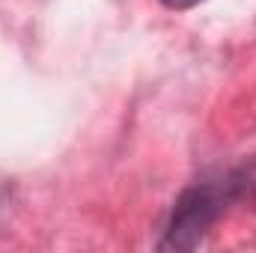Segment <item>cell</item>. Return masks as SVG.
Returning <instances> with one entry per match:
<instances>
[{"mask_svg":"<svg viewBox=\"0 0 256 253\" xmlns=\"http://www.w3.org/2000/svg\"><path fill=\"white\" fill-rule=\"evenodd\" d=\"M250 200H256V161H242L200 176L173 200L158 250H196L224 214Z\"/></svg>","mask_w":256,"mask_h":253,"instance_id":"cell-1","label":"cell"},{"mask_svg":"<svg viewBox=\"0 0 256 253\" xmlns=\"http://www.w3.org/2000/svg\"><path fill=\"white\" fill-rule=\"evenodd\" d=\"M167 9H173V12H185V9H194V6H200L202 0H161Z\"/></svg>","mask_w":256,"mask_h":253,"instance_id":"cell-2","label":"cell"}]
</instances>
